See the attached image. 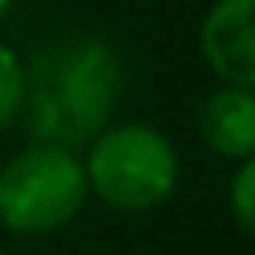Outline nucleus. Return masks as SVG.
Listing matches in <instances>:
<instances>
[{
  "label": "nucleus",
  "instance_id": "7ed1b4c3",
  "mask_svg": "<svg viewBox=\"0 0 255 255\" xmlns=\"http://www.w3.org/2000/svg\"><path fill=\"white\" fill-rule=\"evenodd\" d=\"M88 203L84 159L60 143H28L0 163V227L12 235H52Z\"/></svg>",
  "mask_w": 255,
  "mask_h": 255
},
{
  "label": "nucleus",
  "instance_id": "423d86ee",
  "mask_svg": "<svg viewBox=\"0 0 255 255\" xmlns=\"http://www.w3.org/2000/svg\"><path fill=\"white\" fill-rule=\"evenodd\" d=\"M20 112H24V60L0 44V135L20 124Z\"/></svg>",
  "mask_w": 255,
  "mask_h": 255
},
{
  "label": "nucleus",
  "instance_id": "0eeeda50",
  "mask_svg": "<svg viewBox=\"0 0 255 255\" xmlns=\"http://www.w3.org/2000/svg\"><path fill=\"white\" fill-rule=\"evenodd\" d=\"M227 203H231V215L235 223L255 239V155L239 159L231 183H227Z\"/></svg>",
  "mask_w": 255,
  "mask_h": 255
},
{
  "label": "nucleus",
  "instance_id": "f257e3e1",
  "mask_svg": "<svg viewBox=\"0 0 255 255\" xmlns=\"http://www.w3.org/2000/svg\"><path fill=\"white\" fill-rule=\"evenodd\" d=\"M128 92V64L100 32L52 36L24 64L20 124L36 143L88 147L120 112Z\"/></svg>",
  "mask_w": 255,
  "mask_h": 255
},
{
  "label": "nucleus",
  "instance_id": "39448f33",
  "mask_svg": "<svg viewBox=\"0 0 255 255\" xmlns=\"http://www.w3.org/2000/svg\"><path fill=\"white\" fill-rule=\"evenodd\" d=\"M195 131L219 159H247L255 155V88L219 84L203 96L195 112Z\"/></svg>",
  "mask_w": 255,
  "mask_h": 255
},
{
  "label": "nucleus",
  "instance_id": "f03ea898",
  "mask_svg": "<svg viewBox=\"0 0 255 255\" xmlns=\"http://www.w3.org/2000/svg\"><path fill=\"white\" fill-rule=\"evenodd\" d=\"M88 195L124 215L163 207L179 183V151L151 124H108L84 155Z\"/></svg>",
  "mask_w": 255,
  "mask_h": 255
},
{
  "label": "nucleus",
  "instance_id": "6e6552de",
  "mask_svg": "<svg viewBox=\"0 0 255 255\" xmlns=\"http://www.w3.org/2000/svg\"><path fill=\"white\" fill-rule=\"evenodd\" d=\"M8 8H12V0H0V20L8 16Z\"/></svg>",
  "mask_w": 255,
  "mask_h": 255
},
{
  "label": "nucleus",
  "instance_id": "9d476101",
  "mask_svg": "<svg viewBox=\"0 0 255 255\" xmlns=\"http://www.w3.org/2000/svg\"><path fill=\"white\" fill-rule=\"evenodd\" d=\"M0 255H4V251H0Z\"/></svg>",
  "mask_w": 255,
  "mask_h": 255
},
{
  "label": "nucleus",
  "instance_id": "20e7f679",
  "mask_svg": "<svg viewBox=\"0 0 255 255\" xmlns=\"http://www.w3.org/2000/svg\"><path fill=\"white\" fill-rule=\"evenodd\" d=\"M199 52L223 84L255 88V0H215L199 24Z\"/></svg>",
  "mask_w": 255,
  "mask_h": 255
},
{
  "label": "nucleus",
  "instance_id": "1a4fd4ad",
  "mask_svg": "<svg viewBox=\"0 0 255 255\" xmlns=\"http://www.w3.org/2000/svg\"><path fill=\"white\" fill-rule=\"evenodd\" d=\"M92 255H112V251H92Z\"/></svg>",
  "mask_w": 255,
  "mask_h": 255
}]
</instances>
